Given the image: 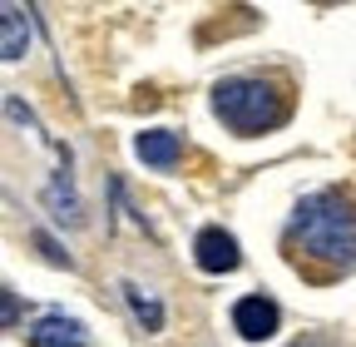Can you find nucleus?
<instances>
[{"instance_id":"9","label":"nucleus","mask_w":356,"mask_h":347,"mask_svg":"<svg viewBox=\"0 0 356 347\" xmlns=\"http://www.w3.org/2000/svg\"><path fill=\"white\" fill-rule=\"evenodd\" d=\"M6 60H20L25 55V45H30V30H25V15L15 10V0H6Z\"/></svg>"},{"instance_id":"3","label":"nucleus","mask_w":356,"mask_h":347,"mask_svg":"<svg viewBox=\"0 0 356 347\" xmlns=\"http://www.w3.org/2000/svg\"><path fill=\"white\" fill-rule=\"evenodd\" d=\"M25 337H30V347H89L84 323L70 318V313H60V308H44V313L25 327Z\"/></svg>"},{"instance_id":"11","label":"nucleus","mask_w":356,"mask_h":347,"mask_svg":"<svg viewBox=\"0 0 356 347\" xmlns=\"http://www.w3.org/2000/svg\"><path fill=\"white\" fill-rule=\"evenodd\" d=\"M0 298H6V332H15V327H20V308H15V293L6 288Z\"/></svg>"},{"instance_id":"5","label":"nucleus","mask_w":356,"mask_h":347,"mask_svg":"<svg viewBox=\"0 0 356 347\" xmlns=\"http://www.w3.org/2000/svg\"><path fill=\"white\" fill-rule=\"evenodd\" d=\"M193 263H198L203 273H233V268L243 263L238 238H233L228 229H203V233L193 238Z\"/></svg>"},{"instance_id":"10","label":"nucleus","mask_w":356,"mask_h":347,"mask_svg":"<svg viewBox=\"0 0 356 347\" xmlns=\"http://www.w3.org/2000/svg\"><path fill=\"white\" fill-rule=\"evenodd\" d=\"M35 243H40V248H44V258H50V263H65V268H70V253H65V248H60V243H55V238H50V233H44V229H40V233H35Z\"/></svg>"},{"instance_id":"12","label":"nucleus","mask_w":356,"mask_h":347,"mask_svg":"<svg viewBox=\"0 0 356 347\" xmlns=\"http://www.w3.org/2000/svg\"><path fill=\"white\" fill-rule=\"evenodd\" d=\"M292 347H332V342H322V337H302V342H292Z\"/></svg>"},{"instance_id":"2","label":"nucleus","mask_w":356,"mask_h":347,"mask_svg":"<svg viewBox=\"0 0 356 347\" xmlns=\"http://www.w3.org/2000/svg\"><path fill=\"white\" fill-rule=\"evenodd\" d=\"M213 109L218 119L233 129V134H267L277 129L292 105H287V90L277 79H262V75H233V79H218L213 84Z\"/></svg>"},{"instance_id":"6","label":"nucleus","mask_w":356,"mask_h":347,"mask_svg":"<svg viewBox=\"0 0 356 347\" xmlns=\"http://www.w3.org/2000/svg\"><path fill=\"white\" fill-rule=\"evenodd\" d=\"M134 154L144 164H154V169H168V164H178L184 144H178V134H168V129H149V134L134 139Z\"/></svg>"},{"instance_id":"8","label":"nucleus","mask_w":356,"mask_h":347,"mask_svg":"<svg viewBox=\"0 0 356 347\" xmlns=\"http://www.w3.org/2000/svg\"><path fill=\"white\" fill-rule=\"evenodd\" d=\"M44 203H50V213L60 224H79L84 213H79V199H74V189H70V164L50 179V189H44Z\"/></svg>"},{"instance_id":"7","label":"nucleus","mask_w":356,"mask_h":347,"mask_svg":"<svg viewBox=\"0 0 356 347\" xmlns=\"http://www.w3.org/2000/svg\"><path fill=\"white\" fill-rule=\"evenodd\" d=\"M119 288H124V302H129L134 323H139L144 332H159V327H163V302H159V298H154L149 288H139L134 278H124Z\"/></svg>"},{"instance_id":"4","label":"nucleus","mask_w":356,"mask_h":347,"mask_svg":"<svg viewBox=\"0 0 356 347\" xmlns=\"http://www.w3.org/2000/svg\"><path fill=\"white\" fill-rule=\"evenodd\" d=\"M233 327H238V337L262 342V337H273V332L282 327V308H277L273 298H262V293L238 298V302H233Z\"/></svg>"},{"instance_id":"1","label":"nucleus","mask_w":356,"mask_h":347,"mask_svg":"<svg viewBox=\"0 0 356 347\" xmlns=\"http://www.w3.org/2000/svg\"><path fill=\"white\" fill-rule=\"evenodd\" d=\"M292 238L302 243L307 258H317V263L351 268L356 263V203L341 189L307 194L292 213Z\"/></svg>"}]
</instances>
